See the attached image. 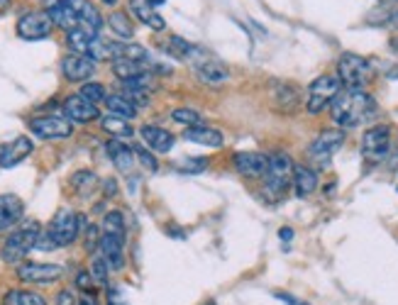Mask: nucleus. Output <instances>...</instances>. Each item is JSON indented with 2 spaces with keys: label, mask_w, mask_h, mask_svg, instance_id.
I'll use <instances>...</instances> for the list:
<instances>
[{
  "label": "nucleus",
  "mask_w": 398,
  "mask_h": 305,
  "mask_svg": "<svg viewBox=\"0 0 398 305\" xmlns=\"http://www.w3.org/2000/svg\"><path fill=\"white\" fill-rule=\"evenodd\" d=\"M330 113H333L335 125H339L342 129H352L369 123L377 115V101L366 91L347 88V91H342L333 101V110Z\"/></svg>",
  "instance_id": "nucleus-1"
},
{
  "label": "nucleus",
  "mask_w": 398,
  "mask_h": 305,
  "mask_svg": "<svg viewBox=\"0 0 398 305\" xmlns=\"http://www.w3.org/2000/svg\"><path fill=\"white\" fill-rule=\"evenodd\" d=\"M293 159L284 151H276L269 154V166H266V173H264V196L269 203H279L284 198L289 188L293 186Z\"/></svg>",
  "instance_id": "nucleus-2"
},
{
  "label": "nucleus",
  "mask_w": 398,
  "mask_h": 305,
  "mask_svg": "<svg viewBox=\"0 0 398 305\" xmlns=\"http://www.w3.org/2000/svg\"><path fill=\"white\" fill-rule=\"evenodd\" d=\"M39 225L34 220L25 222L20 230L10 232L8 240L3 242V249H0V259L6 264H22L25 257L32 252L34 246H37V237H39Z\"/></svg>",
  "instance_id": "nucleus-3"
},
{
  "label": "nucleus",
  "mask_w": 398,
  "mask_h": 305,
  "mask_svg": "<svg viewBox=\"0 0 398 305\" xmlns=\"http://www.w3.org/2000/svg\"><path fill=\"white\" fill-rule=\"evenodd\" d=\"M371 76V64L359 56V54H342L337 61V78L342 81L344 88H355V91H364L369 86Z\"/></svg>",
  "instance_id": "nucleus-4"
},
{
  "label": "nucleus",
  "mask_w": 398,
  "mask_h": 305,
  "mask_svg": "<svg viewBox=\"0 0 398 305\" xmlns=\"http://www.w3.org/2000/svg\"><path fill=\"white\" fill-rule=\"evenodd\" d=\"M342 93V81L333 74H325V76H317L308 86V103H306V110L311 115L323 113L325 107L333 105L335 98Z\"/></svg>",
  "instance_id": "nucleus-5"
},
{
  "label": "nucleus",
  "mask_w": 398,
  "mask_h": 305,
  "mask_svg": "<svg viewBox=\"0 0 398 305\" xmlns=\"http://www.w3.org/2000/svg\"><path fill=\"white\" fill-rule=\"evenodd\" d=\"M49 237L54 240L56 249L61 246H69L76 242V237L81 235V225H78V215L71 208H59L56 215L52 218V222L47 225Z\"/></svg>",
  "instance_id": "nucleus-6"
},
{
  "label": "nucleus",
  "mask_w": 398,
  "mask_h": 305,
  "mask_svg": "<svg viewBox=\"0 0 398 305\" xmlns=\"http://www.w3.org/2000/svg\"><path fill=\"white\" fill-rule=\"evenodd\" d=\"M17 37L28 39V42H39V39H47L54 30V22L49 17L47 10H30L17 20L15 25Z\"/></svg>",
  "instance_id": "nucleus-7"
},
{
  "label": "nucleus",
  "mask_w": 398,
  "mask_h": 305,
  "mask_svg": "<svg viewBox=\"0 0 398 305\" xmlns=\"http://www.w3.org/2000/svg\"><path fill=\"white\" fill-rule=\"evenodd\" d=\"M342 145H344V129H323V132L311 142V147H308V156H311L315 164L328 166L330 159L335 156V151Z\"/></svg>",
  "instance_id": "nucleus-8"
},
{
  "label": "nucleus",
  "mask_w": 398,
  "mask_h": 305,
  "mask_svg": "<svg viewBox=\"0 0 398 305\" xmlns=\"http://www.w3.org/2000/svg\"><path fill=\"white\" fill-rule=\"evenodd\" d=\"M391 149V129L386 125H374L362 137V156L366 161H381Z\"/></svg>",
  "instance_id": "nucleus-9"
},
{
  "label": "nucleus",
  "mask_w": 398,
  "mask_h": 305,
  "mask_svg": "<svg viewBox=\"0 0 398 305\" xmlns=\"http://www.w3.org/2000/svg\"><path fill=\"white\" fill-rule=\"evenodd\" d=\"M30 129L39 140H66L74 134L71 120L59 118V115H39L30 120Z\"/></svg>",
  "instance_id": "nucleus-10"
},
{
  "label": "nucleus",
  "mask_w": 398,
  "mask_h": 305,
  "mask_svg": "<svg viewBox=\"0 0 398 305\" xmlns=\"http://www.w3.org/2000/svg\"><path fill=\"white\" fill-rule=\"evenodd\" d=\"M193 69H196L198 81L200 83H205V86L218 88V86H222V83L230 81V69L208 52H200V56L193 61Z\"/></svg>",
  "instance_id": "nucleus-11"
},
{
  "label": "nucleus",
  "mask_w": 398,
  "mask_h": 305,
  "mask_svg": "<svg viewBox=\"0 0 398 305\" xmlns=\"http://www.w3.org/2000/svg\"><path fill=\"white\" fill-rule=\"evenodd\" d=\"M17 279L22 284H54L64 276V269L59 264H42V262H22L15 269Z\"/></svg>",
  "instance_id": "nucleus-12"
},
{
  "label": "nucleus",
  "mask_w": 398,
  "mask_h": 305,
  "mask_svg": "<svg viewBox=\"0 0 398 305\" xmlns=\"http://www.w3.org/2000/svg\"><path fill=\"white\" fill-rule=\"evenodd\" d=\"M61 74L66 81H74V83H88V78L96 74V61L91 56H81V54H69L61 61Z\"/></svg>",
  "instance_id": "nucleus-13"
},
{
  "label": "nucleus",
  "mask_w": 398,
  "mask_h": 305,
  "mask_svg": "<svg viewBox=\"0 0 398 305\" xmlns=\"http://www.w3.org/2000/svg\"><path fill=\"white\" fill-rule=\"evenodd\" d=\"M232 164H235L237 173L240 176H247V178H259L266 173V166H269V156L262 154V151H237L235 159H232Z\"/></svg>",
  "instance_id": "nucleus-14"
},
{
  "label": "nucleus",
  "mask_w": 398,
  "mask_h": 305,
  "mask_svg": "<svg viewBox=\"0 0 398 305\" xmlns=\"http://www.w3.org/2000/svg\"><path fill=\"white\" fill-rule=\"evenodd\" d=\"M98 254L105 259V264L110 266V271H123V269H125V237L103 235V232H101Z\"/></svg>",
  "instance_id": "nucleus-15"
},
{
  "label": "nucleus",
  "mask_w": 398,
  "mask_h": 305,
  "mask_svg": "<svg viewBox=\"0 0 398 305\" xmlns=\"http://www.w3.org/2000/svg\"><path fill=\"white\" fill-rule=\"evenodd\" d=\"M64 115H66V120H71V123L86 125V123H93V120L101 118V110H98L91 101H86L83 96L76 93V96H69L64 101Z\"/></svg>",
  "instance_id": "nucleus-16"
},
{
  "label": "nucleus",
  "mask_w": 398,
  "mask_h": 305,
  "mask_svg": "<svg viewBox=\"0 0 398 305\" xmlns=\"http://www.w3.org/2000/svg\"><path fill=\"white\" fill-rule=\"evenodd\" d=\"M34 145L30 137H15L12 142L0 147V169H12V166L22 164L32 154Z\"/></svg>",
  "instance_id": "nucleus-17"
},
{
  "label": "nucleus",
  "mask_w": 398,
  "mask_h": 305,
  "mask_svg": "<svg viewBox=\"0 0 398 305\" xmlns=\"http://www.w3.org/2000/svg\"><path fill=\"white\" fill-rule=\"evenodd\" d=\"M25 215V203L17 198L15 193H3L0 196V232L10 230Z\"/></svg>",
  "instance_id": "nucleus-18"
},
{
  "label": "nucleus",
  "mask_w": 398,
  "mask_h": 305,
  "mask_svg": "<svg viewBox=\"0 0 398 305\" xmlns=\"http://www.w3.org/2000/svg\"><path fill=\"white\" fill-rule=\"evenodd\" d=\"M140 137L145 140V145L149 147L156 154H167L174 147V134L164 127H156V125H142L140 127Z\"/></svg>",
  "instance_id": "nucleus-19"
},
{
  "label": "nucleus",
  "mask_w": 398,
  "mask_h": 305,
  "mask_svg": "<svg viewBox=\"0 0 398 305\" xmlns=\"http://www.w3.org/2000/svg\"><path fill=\"white\" fill-rule=\"evenodd\" d=\"M69 3L76 10V15H78V27L91 34H101L103 17L98 12V8L91 6V0H69Z\"/></svg>",
  "instance_id": "nucleus-20"
},
{
  "label": "nucleus",
  "mask_w": 398,
  "mask_h": 305,
  "mask_svg": "<svg viewBox=\"0 0 398 305\" xmlns=\"http://www.w3.org/2000/svg\"><path fill=\"white\" fill-rule=\"evenodd\" d=\"M127 12L135 17L137 22H142V25H147L149 30H154V32H162L164 27H167L164 17L159 15V12H154V8H151L147 0H129Z\"/></svg>",
  "instance_id": "nucleus-21"
},
{
  "label": "nucleus",
  "mask_w": 398,
  "mask_h": 305,
  "mask_svg": "<svg viewBox=\"0 0 398 305\" xmlns=\"http://www.w3.org/2000/svg\"><path fill=\"white\" fill-rule=\"evenodd\" d=\"M105 149H108V156L110 161H113V166L118 169L120 173H129L132 171V166H135V147L125 145L123 140H110L108 145H105Z\"/></svg>",
  "instance_id": "nucleus-22"
},
{
  "label": "nucleus",
  "mask_w": 398,
  "mask_h": 305,
  "mask_svg": "<svg viewBox=\"0 0 398 305\" xmlns=\"http://www.w3.org/2000/svg\"><path fill=\"white\" fill-rule=\"evenodd\" d=\"M183 140L193 142V145H203V147H208V149H218V147H222L220 129L210 127V125H196V127H186V132H183Z\"/></svg>",
  "instance_id": "nucleus-23"
},
{
  "label": "nucleus",
  "mask_w": 398,
  "mask_h": 305,
  "mask_svg": "<svg viewBox=\"0 0 398 305\" xmlns=\"http://www.w3.org/2000/svg\"><path fill=\"white\" fill-rule=\"evenodd\" d=\"M293 188H296L298 198H308L317 188V171L311 166L296 164L293 166Z\"/></svg>",
  "instance_id": "nucleus-24"
},
{
  "label": "nucleus",
  "mask_w": 398,
  "mask_h": 305,
  "mask_svg": "<svg viewBox=\"0 0 398 305\" xmlns=\"http://www.w3.org/2000/svg\"><path fill=\"white\" fill-rule=\"evenodd\" d=\"M49 17H52V22H54L56 27H61V30H66V32H71V30H78V15H76V10L71 8L69 0H59L54 8H49Z\"/></svg>",
  "instance_id": "nucleus-25"
},
{
  "label": "nucleus",
  "mask_w": 398,
  "mask_h": 305,
  "mask_svg": "<svg viewBox=\"0 0 398 305\" xmlns=\"http://www.w3.org/2000/svg\"><path fill=\"white\" fill-rule=\"evenodd\" d=\"M101 127L105 129L113 140H127V137L135 134V129H132L129 120L118 118V115H105V118H101Z\"/></svg>",
  "instance_id": "nucleus-26"
},
{
  "label": "nucleus",
  "mask_w": 398,
  "mask_h": 305,
  "mask_svg": "<svg viewBox=\"0 0 398 305\" xmlns=\"http://www.w3.org/2000/svg\"><path fill=\"white\" fill-rule=\"evenodd\" d=\"M105 107L110 110V115H118V118H125V120L137 118V113H140V110H137V107L132 105L123 93H115V96L105 98Z\"/></svg>",
  "instance_id": "nucleus-27"
},
{
  "label": "nucleus",
  "mask_w": 398,
  "mask_h": 305,
  "mask_svg": "<svg viewBox=\"0 0 398 305\" xmlns=\"http://www.w3.org/2000/svg\"><path fill=\"white\" fill-rule=\"evenodd\" d=\"M3 305H47V298L39 293H34V291H8L6 295H3Z\"/></svg>",
  "instance_id": "nucleus-28"
},
{
  "label": "nucleus",
  "mask_w": 398,
  "mask_h": 305,
  "mask_svg": "<svg viewBox=\"0 0 398 305\" xmlns=\"http://www.w3.org/2000/svg\"><path fill=\"white\" fill-rule=\"evenodd\" d=\"M98 34H91L86 32V30H71V32H66V44H69V49L74 54H81V56H86L88 54V47H91V42L96 39Z\"/></svg>",
  "instance_id": "nucleus-29"
},
{
  "label": "nucleus",
  "mask_w": 398,
  "mask_h": 305,
  "mask_svg": "<svg viewBox=\"0 0 398 305\" xmlns=\"http://www.w3.org/2000/svg\"><path fill=\"white\" fill-rule=\"evenodd\" d=\"M145 66L142 64H137V61H132V59H125V56H120V59H115L113 61V74L118 76L123 83H127V81H132V78H137L140 74H145Z\"/></svg>",
  "instance_id": "nucleus-30"
},
{
  "label": "nucleus",
  "mask_w": 398,
  "mask_h": 305,
  "mask_svg": "<svg viewBox=\"0 0 398 305\" xmlns=\"http://www.w3.org/2000/svg\"><path fill=\"white\" fill-rule=\"evenodd\" d=\"M108 25L120 39H132V34H135V27H132V22H129V15H127V12H123V10L110 12Z\"/></svg>",
  "instance_id": "nucleus-31"
},
{
  "label": "nucleus",
  "mask_w": 398,
  "mask_h": 305,
  "mask_svg": "<svg viewBox=\"0 0 398 305\" xmlns=\"http://www.w3.org/2000/svg\"><path fill=\"white\" fill-rule=\"evenodd\" d=\"M101 232L103 235H118V237H125L127 230H125V218L120 210H110L101 222Z\"/></svg>",
  "instance_id": "nucleus-32"
},
{
  "label": "nucleus",
  "mask_w": 398,
  "mask_h": 305,
  "mask_svg": "<svg viewBox=\"0 0 398 305\" xmlns=\"http://www.w3.org/2000/svg\"><path fill=\"white\" fill-rule=\"evenodd\" d=\"M71 186H74V191L78 196H88L98 186V176L93 171H88V169H81V171H76L71 176Z\"/></svg>",
  "instance_id": "nucleus-33"
},
{
  "label": "nucleus",
  "mask_w": 398,
  "mask_h": 305,
  "mask_svg": "<svg viewBox=\"0 0 398 305\" xmlns=\"http://www.w3.org/2000/svg\"><path fill=\"white\" fill-rule=\"evenodd\" d=\"M171 120L178 125H186V127H196V125H205L203 123V115L193 107H176L171 113Z\"/></svg>",
  "instance_id": "nucleus-34"
},
{
  "label": "nucleus",
  "mask_w": 398,
  "mask_h": 305,
  "mask_svg": "<svg viewBox=\"0 0 398 305\" xmlns=\"http://www.w3.org/2000/svg\"><path fill=\"white\" fill-rule=\"evenodd\" d=\"M88 273H91L93 281H96L98 286H108L110 266L105 264V259H103L101 254H96V257L91 259V269H88Z\"/></svg>",
  "instance_id": "nucleus-35"
},
{
  "label": "nucleus",
  "mask_w": 398,
  "mask_h": 305,
  "mask_svg": "<svg viewBox=\"0 0 398 305\" xmlns=\"http://www.w3.org/2000/svg\"><path fill=\"white\" fill-rule=\"evenodd\" d=\"M78 96H83V98H86V101H91L93 105H98V103H105L108 93H105V86H103V83H96V81H88V83H83V86H81Z\"/></svg>",
  "instance_id": "nucleus-36"
},
{
  "label": "nucleus",
  "mask_w": 398,
  "mask_h": 305,
  "mask_svg": "<svg viewBox=\"0 0 398 305\" xmlns=\"http://www.w3.org/2000/svg\"><path fill=\"white\" fill-rule=\"evenodd\" d=\"M276 96H281L279 107H281V110H284V113H291V110H293V107L298 105V93H296V88L281 86L279 91H276Z\"/></svg>",
  "instance_id": "nucleus-37"
},
{
  "label": "nucleus",
  "mask_w": 398,
  "mask_h": 305,
  "mask_svg": "<svg viewBox=\"0 0 398 305\" xmlns=\"http://www.w3.org/2000/svg\"><path fill=\"white\" fill-rule=\"evenodd\" d=\"M123 96L127 98L132 105L140 110V107H145V105H149V93L147 91H142V88H132V86H125L123 88Z\"/></svg>",
  "instance_id": "nucleus-38"
},
{
  "label": "nucleus",
  "mask_w": 398,
  "mask_h": 305,
  "mask_svg": "<svg viewBox=\"0 0 398 305\" xmlns=\"http://www.w3.org/2000/svg\"><path fill=\"white\" fill-rule=\"evenodd\" d=\"M178 169H181L183 173H200L208 169V159H203V156H191V159L178 161Z\"/></svg>",
  "instance_id": "nucleus-39"
},
{
  "label": "nucleus",
  "mask_w": 398,
  "mask_h": 305,
  "mask_svg": "<svg viewBox=\"0 0 398 305\" xmlns=\"http://www.w3.org/2000/svg\"><path fill=\"white\" fill-rule=\"evenodd\" d=\"M135 156H137V161H140V164L145 166L147 171L154 173L156 169H159V161H156V156L151 154L149 149H145V147H135Z\"/></svg>",
  "instance_id": "nucleus-40"
},
{
  "label": "nucleus",
  "mask_w": 398,
  "mask_h": 305,
  "mask_svg": "<svg viewBox=\"0 0 398 305\" xmlns=\"http://www.w3.org/2000/svg\"><path fill=\"white\" fill-rule=\"evenodd\" d=\"M93 284H96V281H93V276H91V273L81 271V273H78V276H76V286H78V288H81L83 293H88V291H93Z\"/></svg>",
  "instance_id": "nucleus-41"
},
{
  "label": "nucleus",
  "mask_w": 398,
  "mask_h": 305,
  "mask_svg": "<svg viewBox=\"0 0 398 305\" xmlns=\"http://www.w3.org/2000/svg\"><path fill=\"white\" fill-rule=\"evenodd\" d=\"M108 305H127V300H125L123 291L118 286H110L108 288Z\"/></svg>",
  "instance_id": "nucleus-42"
},
{
  "label": "nucleus",
  "mask_w": 398,
  "mask_h": 305,
  "mask_svg": "<svg viewBox=\"0 0 398 305\" xmlns=\"http://www.w3.org/2000/svg\"><path fill=\"white\" fill-rule=\"evenodd\" d=\"M54 305H78V300H76V295L71 291H59Z\"/></svg>",
  "instance_id": "nucleus-43"
},
{
  "label": "nucleus",
  "mask_w": 398,
  "mask_h": 305,
  "mask_svg": "<svg viewBox=\"0 0 398 305\" xmlns=\"http://www.w3.org/2000/svg\"><path fill=\"white\" fill-rule=\"evenodd\" d=\"M276 298H279L281 303H286V305H308V303H303V300L293 298V295H289V293H276Z\"/></svg>",
  "instance_id": "nucleus-44"
},
{
  "label": "nucleus",
  "mask_w": 398,
  "mask_h": 305,
  "mask_svg": "<svg viewBox=\"0 0 398 305\" xmlns=\"http://www.w3.org/2000/svg\"><path fill=\"white\" fill-rule=\"evenodd\" d=\"M103 191H105V196H108V198H110V196H115V193H118V181H115V178H108Z\"/></svg>",
  "instance_id": "nucleus-45"
},
{
  "label": "nucleus",
  "mask_w": 398,
  "mask_h": 305,
  "mask_svg": "<svg viewBox=\"0 0 398 305\" xmlns=\"http://www.w3.org/2000/svg\"><path fill=\"white\" fill-rule=\"evenodd\" d=\"M78 305H98V303H96V298H93L91 293H83L81 298H78Z\"/></svg>",
  "instance_id": "nucleus-46"
},
{
  "label": "nucleus",
  "mask_w": 398,
  "mask_h": 305,
  "mask_svg": "<svg viewBox=\"0 0 398 305\" xmlns=\"http://www.w3.org/2000/svg\"><path fill=\"white\" fill-rule=\"evenodd\" d=\"M279 237L284 242H289V240H293V230H289V227H284V230H279Z\"/></svg>",
  "instance_id": "nucleus-47"
},
{
  "label": "nucleus",
  "mask_w": 398,
  "mask_h": 305,
  "mask_svg": "<svg viewBox=\"0 0 398 305\" xmlns=\"http://www.w3.org/2000/svg\"><path fill=\"white\" fill-rule=\"evenodd\" d=\"M10 6H12V0H0V15L10 10Z\"/></svg>",
  "instance_id": "nucleus-48"
},
{
  "label": "nucleus",
  "mask_w": 398,
  "mask_h": 305,
  "mask_svg": "<svg viewBox=\"0 0 398 305\" xmlns=\"http://www.w3.org/2000/svg\"><path fill=\"white\" fill-rule=\"evenodd\" d=\"M147 3H149L151 8H162L164 3H167V0H147Z\"/></svg>",
  "instance_id": "nucleus-49"
},
{
  "label": "nucleus",
  "mask_w": 398,
  "mask_h": 305,
  "mask_svg": "<svg viewBox=\"0 0 398 305\" xmlns=\"http://www.w3.org/2000/svg\"><path fill=\"white\" fill-rule=\"evenodd\" d=\"M101 3H103V6H108V8H115V6H118V0H101Z\"/></svg>",
  "instance_id": "nucleus-50"
},
{
  "label": "nucleus",
  "mask_w": 398,
  "mask_h": 305,
  "mask_svg": "<svg viewBox=\"0 0 398 305\" xmlns=\"http://www.w3.org/2000/svg\"><path fill=\"white\" fill-rule=\"evenodd\" d=\"M379 3H384V6H396L398 0H379Z\"/></svg>",
  "instance_id": "nucleus-51"
},
{
  "label": "nucleus",
  "mask_w": 398,
  "mask_h": 305,
  "mask_svg": "<svg viewBox=\"0 0 398 305\" xmlns=\"http://www.w3.org/2000/svg\"><path fill=\"white\" fill-rule=\"evenodd\" d=\"M205 305H216V300H208V303H205Z\"/></svg>",
  "instance_id": "nucleus-52"
},
{
  "label": "nucleus",
  "mask_w": 398,
  "mask_h": 305,
  "mask_svg": "<svg viewBox=\"0 0 398 305\" xmlns=\"http://www.w3.org/2000/svg\"><path fill=\"white\" fill-rule=\"evenodd\" d=\"M396 22H398V12H396Z\"/></svg>",
  "instance_id": "nucleus-53"
}]
</instances>
